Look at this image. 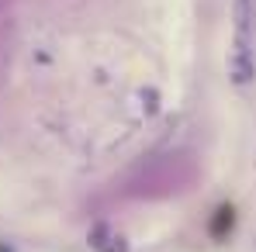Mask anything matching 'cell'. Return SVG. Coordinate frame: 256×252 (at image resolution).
<instances>
[]
</instances>
